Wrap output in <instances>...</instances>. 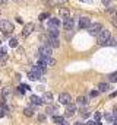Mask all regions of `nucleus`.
<instances>
[{"label":"nucleus","instance_id":"40","mask_svg":"<svg viewBox=\"0 0 117 125\" xmlns=\"http://www.w3.org/2000/svg\"><path fill=\"white\" fill-rule=\"evenodd\" d=\"M60 125H69V124H67V122H64V121H63V122H61V124H60Z\"/></svg>","mask_w":117,"mask_h":125},{"label":"nucleus","instance_id":"32","mask_svg":"<svg viewBox=\"0 0 117 125\" xmlns=\"http://www.w3.org/2000/svg\"><path fill=\"white\" fill-rule=\"evenodd\" d=\"M21 87H22L24 90H31V87H29L28 84H21Z\"/></svg>","mask_w":117,"mask_h":125},{"label":"nucleus","instance_id":"16","mask_svg":"<svg viewBox=\"0 0 117 125\" xmlns=\"http://www.w3.org/2000/svg\"><path fill=\"white\" fill-rule=\"evenodd\" d=\"M56 112H57V108H56V106H53V105H48V106H47V114L54 115Z\"/></svg>","mask_w":117,"mask_h":125},{"label":"nucleus","instance_id":"18","mask_svg":"<svg viewBox=\"0 0 117 125\" xmlns=\"http://www.w3.org/2000/svg\"><path fill=\"white\" fill-rule=\"evenodd\" d=\"M43 100H44V102H51V100H53V94L50 93V92H45V93H44V97H43Z\"/></svg>","mask_w":117,"mask_h":125},{"label":"nucleus","instance_id":"7","mask_svg":"<svg viewBox=\"0 0 117 125\" xmlns=\"http://www.w3.org/2000/svg\"><path fill=\"white\" fill-rule=\"evenodd\" d=\"M89 25H91L89 18H82V19L79 21V28H81V29H87Z\"/></svg>","mask_w":117,"mask_h":125},{"label":"nucleus","instance_id":"19","mask_svg":"<svg viewBox=\"0 0 117 125\" xmlns=\"http://www.w3.org/2000/svg\"><path fill=\"white\" fill-rule=\"evenodd\" d=\"M64 121V118L63 116H58V115H53V122L54 124H61Z\"/></svg>","mask_w":117,"mask_h":125},{"label":"nucleus","instance_id":"24","mask_svg":"<svg viewBox=\"0 0 117 125\" xmlns=\"http://www.w3.org/2000/svg\"><path fill=\"white\" fill-rule=\"evenodd\" d=\"M60 15H61V16H64V18H69V10L61 7V9H60Z\"/></svg>","mask_w":117,"mask_h":125},{"label":"nucleus","instance_id":"30","mask_svg":"<svg viewBox=\"0 0 117 125\" xmlns=\"http://www.w3.org/2000/svg\"><path fill=\"white\" fill-rule=\"evenodd\" d=\"M105 119H107V121H110V122H111V121H113V119H114V116H113V115H110V114H107V115H105Z\"/></svg>","mask_w":117,"mask_h":125},{"label":"nucleus","instance_id":"10","mask_svg":"<svg viewBox=\"0 0 117 125\" xmlns=\"http://www.w3.org/2000/svg\"><path fill=\"white\" fill-rule=\"evenodd\" d=\"M29 100H31L32 105H37V106H38V105H43V102H44L41 97H38V96H35V94H32V96L29 97Z\"/></svg>","mask_w":117,"mask_h":125},{"label":"nucleus","instance_id":"29","mask_svg":"<svg viewBox=\"0 0 117 125\" xmlns=\"http://www.w3.org/2000/svg\"><path fill=\"white\" fill-rule=\"evenodd\" d=\"M94 118H95V121H100V119H101V114H100V112H95Z\"/></svg>","mask_w":117,"mask_h":125},{"label":"nucleus","instance_id":"43","mask_svg":"<svg viewBox=\"0 0 117 125\" xmlns=\"http://www.w3.org/2000/svg\"><path fill=\"white\" fill-rule=\"evenodd\" d=\"M113 125H117V121H114V124H113Z\"/></svg>","mask_w":117,"mask_h":125},{"label":"nucleus","instance_id":"22","mask_svg":"<svg viewBox=\"0 0 117 125\" xmlns=\"http://www.w3.org/2000/svg\"><path fill=\"white\" fill-rule=\"evenodd\" d=\"M45 64H47V65H54V64H56V60L51 58V57H47V58H45Z\"/></svg>","mask_w":117,"mask_h":125},{"label":"nucleus","instance_id":"38","mask_svg":"<svg viewBox=\"0 0 117 125\" xmlns=\"http://www.w3.org/2000/svg\"><path fill=\"white\" fill-rule=\"evenodd\" d=\"M110 1H111V0H104V4H108Z\"/></svg>","mask_w":117,"mask_h":125},{"label":"nucleus","instance_id":"23","mask_svg":"<svg viewBox=\"0 0 117 125\" xmlns=\"http://www.w3.org/2000/svg\"><path fill=\"white\" fill-rule=\"evenodd\" d=\"M9 45H10L12 48H15V47H18V39H16V38H12V39L9 41Z\"/></svg>","mask_w":117,"mask_h":125},{"label":"nucleus","instance_id":"15","mask_svg":"<svg viewBox=\"0 0 117 125\" xmlns=\"http://www.w3.org/2000/svg\"><path fill=\"white\" fill-rule=\"evenodd\" d=\"M40 77H41V76H40L38 73H35V71H29L28 73V79L29 80H38Z\"/></svg>","mask_w":117,"mask_h":125},{"label":"nucleus","instance_id":"11","mask_svg":"<svg viewBox=\"0 0 117 125\" xmlns=\"http://www.w3.org/2000/svg\"><path fill=\"white\" fill-rule=\"evenodd\" d=\"M32 71H35V73H38L40 76L45 71V67H43V65H40V64H37V65H34L32 67Z\"/></svg>","mask_w":117,"mask_h":125},{"label":"nucleus","instance_id":"4","mask_svg":"<svg viewBox=\"0 0 117 125\" xmlns=\"http://www.w3.org/2000/svg\"><path fill=\"white\" fill-rule=\"evenodd\" d=\"M58 102H60L61 105H69V103L72 102L70 94H69V93H60V94H58Z\"/></svg>","mask_w":117,"mask_h":125},{"label":"nucleus","instance_id":"21","mask_svg":"<svg viewBox=\"0 0 117 125\" xmlns=\"http://www.w3.org/2000/svg\"><path fill=\"white\" fill-rule=\"evenodd\" d=\"M76 100H78V102H76L78 105H82V106H85V105H87V97H84V96H79Z\"/></svg>","mask_w":117,"mask_h":125},{"label":"nucleus","instance_id":"6","mask_svg":"<svg viewBox=\"0 0 117 125\" xmlns=\"http://www.w3.org/2000/svg\"><path fill=\"white\" fill-rule=\"evenodd\" d=\"M73 25H75V22H73V19H70V18H66L64 22H63V28H64L66 31H70V29L73 28Z\"/></svg>","mask_w":117,"mask_h":125},{"label":"nucleus","instance_id":"20","mask_svg":"<svg viewBox=\"0 0 117 125\" xmlns=\"http://www.w3.org/2000/svg\"><path fill=\"white\" fill-rule=\"evenodd\" d=\"M98 90H100V92H107V90H108V84H107V83H100Z\"/></svg>","mask_w":117,"mask_h":125},{"label":"nucleus","instance_id":"13","mask_svg":"<svg viewBox=\"0 0 117 125\" xmlns=\"http://www.w3.org/2000/svg\"><path fill=\"white\" fill-rule=\"evenodd\" d=\"M75 109H76V105H73V103L70 102V103L67 105V114H66V115H67V116H70V115H73V112H75Z\"/></svg>","mask_w":117,"mask_h":125},{"label":"nucleus","instance_id":"17","mask_svg":"<svg viewBox=\"0 0 117 125\" xmlns=\"http://www.w3.org/2000/svg\"><path fill=\"white\" fill-rule=\"evenodd\" d=\"M48 33H50V38H57V35H58L57 28H50Z\"/></svg>","mask_w":117,"mask_h":125},{"label":"nucleus","instance_id":"12","mask_svg":"<svg viewBox=\"0 0 117 125\" xmlns=\"http://www.w3.org/2000/svg\"><path fill=\"white\" fill-rule=\"evenodd\" d=\"M48 45H50L51 48H57L58 45H60V41H58L57 38H50V41H48Z\"/></svg>","mask_w":117,"mask_h":125},{"label":"nucleus","instance_id":"14","mask_svg":"<svg viewBox=\"0 0 117 125\" xmlns=\"http://www.w3.org/2000/svg\"><path fill=\"white\" fill-rule=\"evenodd\" d=\"M58 23H60V22H58V19H56V18H51V19L48 21V26H50V28H57Z\"/></svg>","mask_w":117,"mask_h":125},{"label":"nucleus","instance_id":"25","mask_svg":"<svg viewBox=\"0 0 117 125\" xmlns=\"http://www.w3.org/2000/svg\"><path fill=\"white\" fill-rule=\"evenodd\" d=\"M24 112H25V115H27V116H32V115H34V111H32V109H29V108H27Z\"/></svg>","mask_w":117,"mask_h":125},{"label":"nucleus","instance_id":"37","mask_svg":"<svg viewBox=\"0 0 117 125\" xmlns=\"http://www.w3.org/2000/svg\"><path fill=\"white\" fill-rule=\"evenodd\" d=\"M85 125H95V122H94V121H88Z\"/></svg>","mask_w":117,"mask_h":125},{"label":"nucleus","instance_id":"9","mask_svg":"<svg viewBox=\"0 0 117 125\" xmlns=\"http://www.w3.org/2000/svg\"><path fill=\"white\" fill-rule=\"evenodd\" d=\"M6 58H7V50L6 48H0V64L1 65L6 62Z\"/></svg>","mask_w":117,"mask_h":125},{"label":"nucleus","instance_id":"33","mask_svg":"<svg viewBox=\"0 0 117 125\" xmlns=\"http://www.w3.org/2000/svg\"><path fill=\"white\" fill-rule=\"evenodd\" d=\"M24 92H25V90H24V89L19 86V87H18V93H19V94H24Z\"/></svg>","mask_w":117,"mask_h":125},{"label":"nucleus","instance_id":"5","mask_svg":"<svg viewBox=\"0 0 117 125\" xmlns=\"http://www.w3.org/2000/svg\"><path fill=\"white\" fill-rule=\"evenodd\" d=\"M40 54H41V57H51V47L50 45H43L40 48Z\"/></svg>","mask_w":117,"mask_h":125},{"label":"nucleus","instance_id":"36","mask_svg":"<svg viewBox=\"0 0 117 125\" xmlns=\"http://www.w3.org/2000/svg\"><path fill=\"white\" fill-rule=\"evenodd\" d=\"M4 116V111L3 109H0V118H3Z\"/></svg>","mask_w":117,"mask_h":125},{"label":"nucleus","instance_id":"39","mask_svg":"<svg viewBox=\"0 0 117 125\" xmlns=\"http://www.w3.org/2000/svg\"><path fill=\"white\" fill-rule=\"evenodd\" d=\"M81 1H84V3H91V0H81Z\"/></svg>","mask_w":117,"mask_h":125},{"label":"nucleus","instance_id":"35","mask_svg":"<svg viewBox=\"0 0 117 125\" xmlns=\"http://www.w3.org/2000/svg\"><path fill=\"white\" fill-rule=\"evenodd\" d=\"M16 22H18V23H22V18L18 16V18H16Z\"/></svg>","mask_w":117,"mask_h":125},{"label":"nucleus","instance_id":"34","mask_svg":"<svg viewBox=\"0 0 117 125\" xmlns=\"http://www.w3.org/2000/svg\"><path fill=\"white\" fill-rule=\"evenodd\" d=\"M38 119H40V121H43V122H44V121H45V115H40V116H38Z\"/></svg>","mask_w":117,"mask_h":125},{"label":"nucleus","instance_id":"27","mask_svg":"<svg viewBox=\"0 0 117 125\" xmlns=\"http://www.w3.org/2000/svg\"><path fill=\"white\" fill-rule=\"evenodd\" d=\"M110 82H113V83H116L117 82V73H114V74L110 76Z\"/></svg>","mask_w":117,"mask_h":125},{"label":"nucleus","instance_id":"26","mask_svg":"<svg viewBox=\"0 0 117 125\" xmlns=\"http://www.w3.org/2000/svg\"><path fill=\"white\" fill-rule=\"evenodd\" d=\"M47 18H50V15H48V13H41L38 19H40V21H44V19H47Z\"/></svg>","mask_w":117,"mask_h":125},{"label":"nucleus","instance_id":"31","mask_svg":"<svg viewBox=\"0 0 117 125\" xmlns=\"http://www.w3.org/2000/svg\"><path fill=\"white\" fill-rule=\"evenodd\" d=\"M81 115H82V116H85V118H87V116H88V111H87V109H85V108H84V109L81 111Z\"/></svg>","mask_w":117,"mask_h":125},{"label":"nucleus","instance_id":"42","mask_svg":"<svg viewBox=\"0 0 117 125\" xmlns=\"http://www.w3.org/2000/svg\"><path fill=\"white\" fill-rule=\"evenodd\" d=\"M75 125H84V124H81V122H76V124H75Z\"/></svg>","mask_w":117,"mask_h":125},{"label":"nucleus","instance_id":"41","mask_svg":"<svg viewBox=\"0 0 117 125\" xmlns=\"http://www.w3.org/2000/svg\"><path fill=\"white\" fill-rule=\"evenodd\" d=\"M113 96H117V92H114V93L111 94V97H113Z\"/></svg>","mask_w":117,"mask_h":125},{"label":"nucleus","instance_id":"28","mask_svg":"<svg viewBox=\"0 0 117 125\" xmlns=\"http://www.w3.org/2000/svg\"><path fill=\"white\" fill-rule=\"evenodd\" d=\"M98 93H100V90H92V92L89 93V96H91V97H95V96H98Z\"/></svg>","mask_w":117,"mask_h":125},{"label":"nucleus","instance_id":"8","mask_svg":"<svg viewBox=\"0 0 117 125\" xmlns=\"http://www.w3.org/2000/svg\"><path fill=\"white\" fill-rule=\"evenodd\" d=\"M32 29H34V23H27V25L24 26V31H22V35H24V36H28L29 33L32 32Z\"/></svg>","mask_w":117,"mask_h":125},{"label":"nucleus","instance_id":"2","mask_svg":"<svg viewBox=\"0 0 117 125\" xmlns=\"http://www.w3.org/2000/svg\"><path fill=\"white\" fill-rule=\"evenodd\" d=\"M110 38V31H107V29H101V32L98 33V38H97V42L100 44V45H104L105 42H107V39Z\"/></svg>","mask_w":117,"mask_h":125},{"label":"nucleus","instance_id":"3","mask_svg":"<svg viewBox=\"0 0 117 125\" xmlns=\"http://www.w3.org/2000/svg\"><path fill=\"white\" fill-rule=\"evenodd\" d=\"M87 29L91 35H98L101 32V29H102V26H101V23H91Z\"/></svg>","mask_w":117,"mask_h":125},{"label":"nucleus","instance_id":"1","mask_svg":"<svg viewBox=\"0 0 117 125\" xmlns=\"http://www.w3.org/2000/svg\"><path fill=\"white\" fill-rule=\"evenodd\" d=\"M0 31L3 32L4 35H9L13 32V23L9 22L7 19H1L0 21Z\"/></svg>","mask_w":117,"mask_h":125}]
</instances>
